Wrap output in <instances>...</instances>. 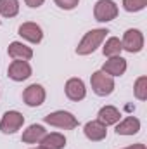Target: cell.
Instances as JSON below:
<instances>
[{"mask_svg": "<svg viewBox=\"0 0 147 149\" xmlns=\"http://www.w3.org/2000/svg\"><path fill=\"white\" fill-rule=\"evenodd\" d=\"M107 33H109L107 28H95V30L87 31L83 35V38L80 40L78 47H76V54L78 56H90V54H94L104 43Z\"/></svg>", "mask_w": 147, "mask_h": 149, "instance_id": "obj_1", "label": "cell"}, {"mask_svg": "<svg viewBox=\"0 0 147 149\" xmlns=\"http://www.w3.org/2000/svg\"><path fill=\"white\" fill-rule=\"evenodd\" d=\"M43 121L50 127H55V128H62V130H73L80 125L78 118L74 116L73 113L64 111V109H59V111L49 113L47 116H43Z\"/></svg>", "mask_w": 147, "mask_h": 149, "instance_id": "obj_2", "label": "cell"}, {"mask_svg": "<svg viewBox=\"0 0 147 149\" xmlns=\"http://www.w3.org/2000/svg\"><path fill=\"white\" fill-rule=\"evenodd\" d=\"M90 85H92V90L95 95L99 97H107L114 92L116 88V83H114V78L106 74L104 71H94L90 76Z\"/></svg>", "mask_w": 147, "mask_h": 149, "instance_id": "obj_3", "label": "cell"}, {"mask_svg": "<svg viewBox=\"0 0 147 149\" xmlns=\"http://www.w3.org/2000/svg\"><path fill=\"white\" fill-rule=\"evenodd\" d=\"M119 7L114 0H97L94 5V17L99 23H111L118 17Z\"/></svg>", "mask_w": 147, "mask_h": 149, "instance_id": "obj_4", "label": "cell"}, {"mask_svg": "<svg viewBox=\"0 0 147 149\" xmlns=\"http://www.w3.org/2000/svg\"><path fill=\"white\" fill-rule=\"evenodd\" d=\"M144 43H146L144 33H142L140 30H137V28H130V30H126V31L123 33L121 47H123V50H126V52H130V54H139V52H142Z\"/></svg>", "mask_w": 147, "mask_h": 149, "instance_id": "obj_5", "label": "cell"}, {"mask_svg": "<svg viewBox=\"0 0 147 149\" xmlns=\"http://www.w3.org/2000/svg\"><path fill=\"white\" fill-rule=\"evenodd\" d=\"M24 125V116L23 113L16 111V109H10V111H5L3 116L0 118V132L2 134H16L17 130H21Z\"/></svg>", "mask_w": 147, "mask_h": 149, "instance_id": "obj_6", "label": "cell"}, {"mask_svg": "<svg viewBox=\"0 0 147 149\" xmlns=\"http://www.w3.org/2000/svg\"><path fill=\"white\" fill-rule=\"evenodd\" d=\"M47 99V92L43 88V85L40 83H31L23 90V101L28 108H38L45 102Z\"/></svg>", "mask_w": 147, "mask_h": 149, "instance_id": "obj_7", "label": "cell"}, {"mask_svg": "<svg viewBox=\"0 0 147 149\" xmlns=\"http://www.w3.org/2000/svg\"><path fill=\"white\" fill-rule=\"evenodd\" d=\"M31 73H33L31 64L28 61H23V59H14L7 68V76L12 81H24L31 76Z\"/></svg>", "mask_w": 147, "mask_h": 149, "instance_id": "obj_8", "label": "cell"}, {"mask_svg": "<svg viewBox=\"0 0 147 149\" xmlns=\"http://www.w3.org/2000/svg\"><path fill=\"white\" fill-rule=\"evenodd\" d=\"M17 35L23 38V40L30 42V43L38 45V43L43 40V30H42L40 24L33 23V21H28V23H23V24L17 28Z\"/></svg>", "mask_w": 147, "mask_h": 149, "instance_id": "obj_9", "label": "cell"}, {"mask_svg": "<svg viewBox=\"0 0 147 149\" xmlns=\"http://www.w3.org/2000/svg\"><path fill=\"white\" fill-rule=\"evenodd\" d=\"M64 94L69 101L80 102L87 97V87L81 78H69L64 85Z\"/></svg>", "mask_w": 147, "mask_h": 149, "instance_id": "obj_10", "label": "cell"}, {"mask_svg": "<svg viewBox=\"0 0 147 149\" xmlns=\"http://www.w3.org/2000/svg\"><path fill=\"white\" fill-rule=\"evenodd\" d=\"M126 68H128V63L125 57L121 56H114V57H107L106 63L102 64V70L106 74H109L112 78H118V76H123L126 73Z\"/></svg>", "mask_w": 147, "mask_h": 149, "instance_id": "obj_11", "label": "cell"}, {"mask_svg": "<svg viewBox=\"0 0 147 149\" xmlns=\"http://www.w3.org/2000/svg\"><path fill=\"white\" fill-rule=\"evenodd\" d=\"M83 134L88 141L92 142H101L107 137V127L104 123H101L99 120H92V121H87L85 127H83Z\"/></svg>", "mask_w": 147, "mask_h": 149, "instance_id": "obj_12", "label": "cell"}, {"mask_svg": "<svg viewBox=\"0 0 147 149\" xmlns=\"http://www.w3.org/2000/svg\"><path fill=\"white\" fill-rule=\"evenodd\" d=\"M7 54H9V57H12V59H23V61H30V59H33V49L30 47V45H26L24 42H19V40H14V42H10L9 43V47H7Z\"/></svg>", "mask_w": 147, "mask_h": 149, "instance_id": "obj_13", "label": "cell"}, {"mask_svg": "<svg viewBox=\"0 0 147 149\" xmlns=\"http://www.w3.org/2000/svg\"><path fill=\"white\" fill-rule=\"evenodd\" d=\"M66 135L64 134H59V132H47L43 135V139L38 142V148L40 149H64L66 148Z\"/></svg>", "mask_w": 147, "mask_h": 149, "instance_id": "obj_14", "label": "cell"}, {"mask_svg": "<svg viewBox=\"0 0 147 149\" xmlns=\"http://www.w3.org/2000/svg\"><path fill=\"white\" fill-rule=\"evenodd\" d=\"M140 132V120L137 116H126L116 123L118 135H135Z\"/></svg>", "mask_w": 147, "mask_h": 149, "instance_id": "obj_15", "label": "cell"}, {"mask_svg": "<svg viewBox=\"0 0 147 149\" xmlns=\"http://www.w3.org/2000/svg\"><path fill=\"white\" fill-rule=\"evenodd\" d=\"M45 134H47V130H45L43 125H40V123H33V125H30L26 130H23L21 141H23L24 144H38V142L43 139Z\"/></svg>", "mask_w": 147, "mask_h": 149, "instance_id": "obj_16", "label": "cell"}, {"mask_svg": "<svg viewBox=\"0 0 147 149\" xmlns=\"http://www.w3.org/2000/svg\"><path fill=\"white\" fill-rule=\"evenodd\" d=\"M97 120L101 121V123H104L106 127H111V125H116L119 120H121V113L119 109L116 108V106H102L99 113H97Z\"/></svg>", "mask_w": 147, "mask_h": 149, "instance_id": "obj_17", "label": "cell"}, {"mask_svg": "<svg viewBox=\"0 0 147 149\" xmlns=\"http://www.w3.org/2000/svg\"><path fill=\"white\" fill-rule=\"evenodd\" d=\"M102 47V54L106 57H114V56H121L123 52V47H121V40L118 37H109L104 40V43L101 45Z\"/></svg>", "mask_w": 147, "mask_h": 149, "instance_id": "obj_18", "label": "cell"}, {"mask_svg": "<svg viewBox=\"0 0 147 149\" xmlns=\"http://www.w3.org/2000/svg\"><path fill=\"white\" fill-rule=\"evenodd\" d=\"M19 0H0V16L2 17H16L19 14Z\"/></svg>", "mask_w": 147, "mask_h": 149, "instance_id": "obj_19", "label": "cell"}, {"mask_svg": "<svg viewBox=\"0 0 147 149\" xmlns=\"http://www.w3.org/2000/svg\"><path fill=\"white\" fill-rule=\"evenodd\" d=\"M133 95L139 101H146L147 99V76L146 74H142V76H139L135 80V83H133Z\"/></svg>", "mask_w": 147, "mask_h": 149, "instance_id": "obj_20", "label": "cell"}, {"mask_svg": "<svg viewBox=\"0 0 147 149\" xmlns=\"http://www.w3.org/2000/svg\"><path fill=\"white\" fill-rule=\"evenodd\" d=\"M121 5L126 12H140L147 7V0H123Z\"/></svg>", "mask_w": 147, "mask_h": 149, "instance_id": "obj_21", "label": "cell"}, {"mask_svg": "<svg viewBox=\"0 0 147 149\" xmlns=\"http://www.w3.org/2000/svg\"><path fill=\"white\" fill-rule=\"evenodd\" d=\"M54 2L62 10H73V9L78 7V3H80V0H54Z\"/></svg>", "mask_w": 147, "mask_h": 149, "instance_id": "obj_22", "label": "cell"}, {"mask_svg": "<svg viewBox=\"0 0 147 149\" xmlns=\"http://www.w3.org/2000/svg\"><path fill=\"white\" fill-rule=\"evenodd\" d=\"M24 3L28 7H31V9H38V7H42L45 3V0H24Z\"/></svg>", "mask_w": 147, "mask_h": 149, "instance_id": "obj_23", "label": "cell"}, {"mask_svg": "<svg viewBox=\"0 0 147 149\" xmlns=\"http://www.w3.org/2000/svg\"><path fill=\"white\" fill-rule=\"evenodd\" d=\"M123 149H147L146 144H142V142H137V144H132V146H126V148Z\"/></svg>", "mask_w": 147, "mask_h": 149, "instance_id": "obj_24", "label": "cell"}, {"mask_svg": "<svg viewBox=\"0 0 147 149\" xmlns=\"http://www.w3.org/2000/svg\"><path fill=\"white\" fill-rule=\"evenodd\" d=\"M31 149H40V148H31Z\"/></svg>", "mask_w": 147, "mask_h": 149, "instance_id": "obj_25", "label": "cell"}, {"mask_svg": "<svg viewBox=\"0 0 147 149\" xmlns=\"http://www.w3.org/2000/svg\"><path fill=\"white\" fill-rule=\"evenodd\" d=\"M0 24H2V19H0Z\"/></svg>", "mask_w": 147, "mask_h": 149, "instance_id": "obj_26", "label": "cell"}]
</instances>
